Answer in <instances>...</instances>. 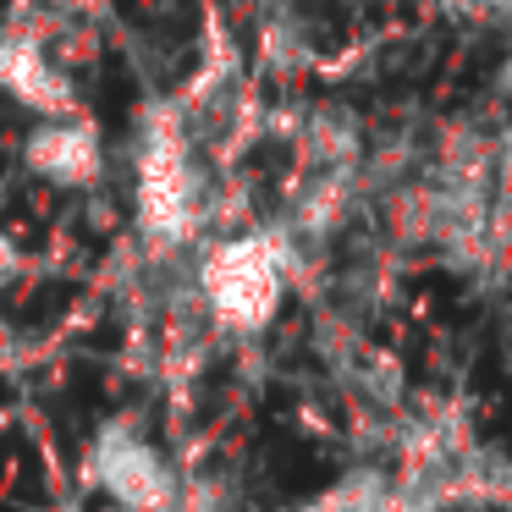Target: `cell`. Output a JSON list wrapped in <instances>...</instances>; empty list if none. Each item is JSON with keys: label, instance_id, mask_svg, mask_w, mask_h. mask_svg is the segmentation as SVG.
<instances>
[{"label": "cell", "instance_id": "obj_1", "mask_svg": "<svg viewBox=\"0 0 512 512\" xmlns=\"http://www.w3.org/2000/svg\"><path fill=\"white\" fill-rule=\"evenodd\" d=\"M199 292L221 325H232V331H265L276 320L281 298H287V243L276 232L226 237L204 259Z\"/></svg>", "mask_w": 512, "mask_h": 512}, {"label": "cell", "instance_id": "obj_6", "mask_svg": "<svg viewBox=\"0 0 512 512\" xmlns=\"http://www.w3.org/2000/svg\"><path fill=\"white\" fill-rule=\"evenodd\" d=\"M380 496H386V485H380L375 474H347L336 490H325L314 507H303V512H375L380 507Z\"/></svg>", "mask_w": 512, "mask_h": 512}, {"label": "cell", "instance_id": "obj_8", "mask_svg": "<svg viewBox=\"0 0 512 512\" xmlns=\"http://www.w3.org/2000/svg\"><path fill=\"white\" fill-rule=\"evenodd\" d=\"M496 171H501V188H507V199H512V144L496 149Z\"/></svg>", "mask_w": 512, "mask_h": 512}, {"label": "cell", "instance_id": "obj_2", "mask_svg": "<svg viewBox=\"0 0 512 512\" xmlns=\"http://www.w3.org/2000/svg\"><path fill=\"white\" fill-rule=\"evenodd\" d=\"M204 215V177L193 166L188 138L171 122H155L144 155H138V221L155 243H188Z\"/></svg>", "mask_w": 512, "mask_h": 512}, {"label": "cell", "instance_id": "obj_7", "mask_svg": "<svg viewBox=\"0 0 512 512\" xmlns=\"http://www.w3.org/2000/svg\"><path fill=\"white\" fill-rule=\"evenodd\" d=\"M375 512H441V501H435V496H424L419 485H408V490H386Z\"/></svg>", "mask_w": 512, "mask_h": 512}, {"label": "cell", "instance_id": "obj_10", "mask_svg": "<svg viewBox=\"0 0 512 512\" xmlns=\"http://www.w3.org/2000/svg\"><path fill=\"white\" fill-rule=\"evenodd\" d=\"M501 6H507V12H512V0H501Z\"/></svg>", "mask_w": 512, "mask_h": 512}, {"label": "cell", "instance_id": "obj_5", "mask_svg": "<svg viewBox=\"0 0 512 512\" xmlns=\"http://www.w3.org/2000/svg\"><path fill=\"white\" fill-rule=\"evenodd\" d=\"M0 83H6L23 105H34V111H45V116L72 111V89L56 78V67L39 56V45H23V39H17V45H0Z\"/></svg>", "mask_w": 512, "mask_h": 512}, {"label": "cell", "instance_id": "obj_4", "mask_svg": "<svg viewBox=\"0 0 512 512\" xmlns=\"http://www.w3.org/2000/svg\"><path fill=\"white\" fill-rule=\"evenodd\" d=\"M28 166L56 188H89L100 177V138L83 122H45L28 138Z\"/></svg>", "mask_w": 512, "mask_h": 512}, {"label": "cell", "instance_id": "obj_9", "mask_svg": "<svg viewBox=\"0 0 512 512\" xmlns=\"http://www.w3.org/2000/svg\"><path fill=\"white\" fill-rule=\"evenodd\" d=\"M12 265H17V248L6 243V232H0V276H6V270H12Z\"/></svg>", "mask_w": 512, "mask_h": 512}, {"label": "cell", "instance_id": "obj_3", "mask_svg": "<svg viewBox=\"0 0 512 512\" xmlns=\"http://www.w3.org/2000/svg\"><path fill=\"white\" fill-rule=\"evenodd\" d=\"M83 479L100 485L105 496H116L127 512H177V474H171L166 457H160L144 435L127 430V424H105L89 441Z\"/></svg>", "mask_w": 512, "mask_h": 512}]
</instances>
